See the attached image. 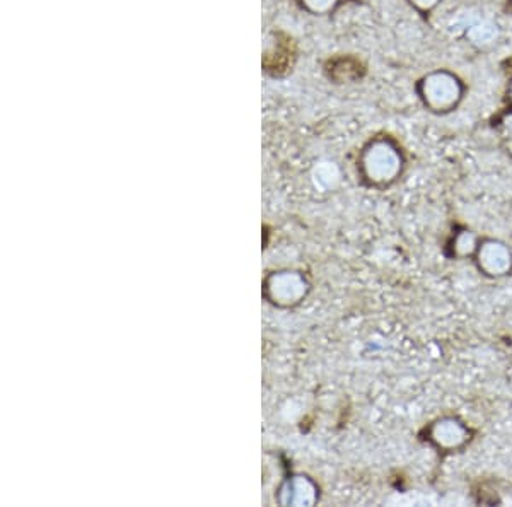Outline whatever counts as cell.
I'll return each instance as SVG.
<instances>
[{
  "label": "cell",
  "mask_w": 512,
  "mask_h": 507,
  "mask_svg": "<svg viewBox=\"0 0 512 507\" xmlns=\"http://www.w3.org/2000/svg\"><path fill=\"white\" fill-rule=\"evenodd\" d=\"M420 105L434 117H448L460 110L468 96L465 79L451 69H434L415 82Z\"/></svg>",
  "instance_id": "obj_1"
},
{
  "label": "cell",
  "mask_w": 512,
  "mask_h": 507,
  "mask_svg": "<svg viewBox=\"0 0 512 507\" xmlns=\"http://www.w3.org/2000/svg\"><path fill=\"white\" fill-rule=\"evenodd\" d=\"M361 169L364 180L376 188H388L400 181L407 169V154L398 140L383 135L371 140L362 152Z\"/></svg>",
  "instance_id": "obj_2"
},
{
  "label": "cell",
  "mask_w": 512,
  "mask_h": 507,
  "mask_svg": "<svg viewBox=\"0 0 512 507\" xmlns=\"http://www.w3.org/2000/svg\"><path fill=\"white\" fill-rule=\"evenodd\" d=\"M475 439L473 427L460 415H439L425 424L420 431V441L443 456L460 453Z\"/></svg>",
  "instance_id": "obj_3"
},
{
  "label": "cell",
  "mask_w": 512,
  "mask_h": 507,
  "mask_svg": "<svg viewBox=\"0 0 512 507\" xmlns=\"http://www.w3.org/2000/svg\"><path fill=\"white\" fill-rule=\"evenodd\" d=\"M475 269L487 279H506L512 275V246L506 241L483 236L473 257Z\"/></svg>",
  "instance_id": "obj_4"
},
{
  "label": "cell",
  "mask_w": 512,
  "mask_h": 507,
  "mask_svg": "<svg viewBox=\"0 0 512 507\" xmlns=\"http://www.w3.org/2000/svg\"><path fill=\"white\" fill-rule=\"evenodd\" d=\"M483 236L470 228H458L448 239L446 245V255L456 262H466L473 260L477 253L478 245L482 241Z\"/></svg>",
  "instance_id": "obj_5"
},
{
  "label": "cell",
  "mask_w": 512,
  "mask_h": 507,
  "mask_svg": "<svg viewBox=\"0 0 512 507\" xmlns=\"http://www.w3.org/2000/svg\"><path fill=\"white\" fill-rule=\"evenodd\" d=\"M492 127L495 132L501 135L502 139L512 140V106H507L499 111L492 120Z\"/></svg>",
  "instance_id": "obj_6"
},
{
  "label": "cell",
  "mask_w": 512,
  "mask_h": 507,
  "mask_svg": "<svg viewBox=\"0 0 512 507\" xmlns=\"http://www.w3.org/2000/svg\"><path fill=\"white\" fill-rule=\"evenodd\" d=\"M412 11L417 12L420 18L431 19L432 14L441 7L444 0H405Z\"/></svg>",
  "instance_id": "obj_7"
},
{
  "label": "cell",
  "mask_w": 512,
  "mask_h": 507,
  "mask_svg": "<svg viewBox=\"0 0 512 507\" xmlns=\"http://www.w3.org/2000/svg\"><path fill=\"white\" fill-rule=\"evenodd\" d=\"M337 2L338 0H304V6L308 7L311 12L323 14V12L332 11Z\"/></svg>",
  "instance_id": "obj_8"
},
{
  "label": "cell",
  "mask_w": 512,
  "mask_h": 507,
  "mask_svg": "<svg viewBox=\"0 0 512 507\" xmlns=\"http://www.w3.org/2000/svg\"><path fill=\"white\" fill-rule=\"evenodd\" d=\"M506 105L512 106V79L509 81L506 88Z\"/></svg>",
  "instance_id": "obj_9"
},
{
  "label": "cell",
  "mask_w": 512,
  "mask_h": 507,
  "mask_svg": "<svg viewBox=\"0 0 512 507\" xmlns=\"http://www.w3.org/2000/svg\"><path fill=\"white\" fill-rule=\"evenodd\" d=\"M506 11L512 16V0H506Z\"/></svg>",
  "instance_id": "obj_10"
}]
</instances>
